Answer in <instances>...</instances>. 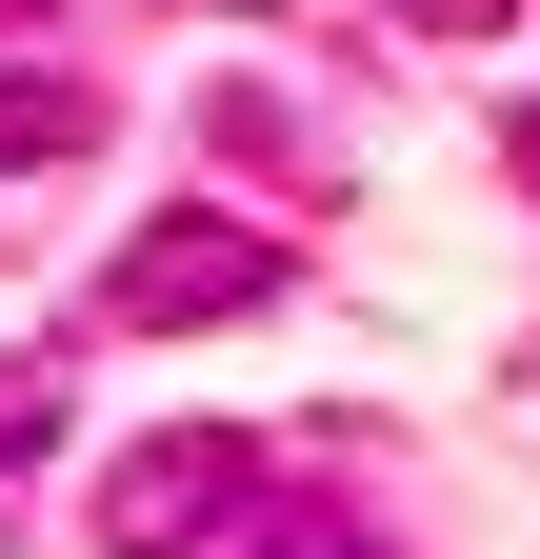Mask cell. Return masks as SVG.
<instances>
[{
  "label": "cell",
  "instance_id": "obj_1",
  "mask_svg": "<svg viewBox=\"0 0 540 559\" xmlns=\"http://www.w3.org/2000/svg\"><path fill=\"white\" fill-rule=\"evenodd\" d=\"M260 300H281V240H260V221H200V200H180V221H141V240H120V280H101V320H141V340H180V320H260Z\"/></svg>",
  "mask_w": 540,
  "mask_h": 559
},
{
  "label": "cell",
  "instance_id": "obj_2",
  "mask_svg": "<svg viewBox=\"0 0 540 559\" xmlns=\"http://www.w3.org/2000/svg\"><path fill=\"white\" fill-rule=\"evenodd\" d=\"M240 500H260V440L180 419V440H141V460L101 479V559H200V539H221Z\"/></svg>",
  "mask_w": 540,
  "mask_h": 559
},
{
  "label": "cell",
  "instance_id": "obj_3",
  "mask_svg": "<svg viewBox=\"0 0 540 559\" xmlns=\"http://www.w3.org/2000/svg\"><path fill=\"white\" fill-rule=\"evenodd\" d=\"M81 140H101V100H81V81H0V180L81 160Z\"/></svg>",
  "mask_w": 540,
  "mask_h": 559
},
{
  "label": "cell",
  "instance_id": "obj_4",
  "mask_svg": "<svg viewBox=\"0 0 540 559\" xmlns=\"http://www.w3.org/2000/svg\"><path fill=\"white\" fill-rule=\"evenodd\" d=\"M60 440V360H0V460H40Z\"/></svg>",
  "mask_w": 540,
  "mask_h": 559
},
{
  "label": "cell",
  "instance_id": "obj_5",
  "mask_svg": "<svg viewBox=\"0 0 540 559\" xmlns=\"http://www.w3.org/2000/svg\"><path fill=\"white\" fill-rule=\"evenodd\" d=\"M260 559H380V520H341V500H301V520H260Z\"/></svg>",
  "mask_w": 540,
  "mask_h": 559
},
{
  "label": "cell",
  "instance_id": "obj_6",
  "mask_svg": "<svg viewBox=\"0 0 540 559\" xmlns=\"http://www.w3.org/2000/svg\"><path fill=\"white\" fill-rule=\"evenodd\" d=\"M380 21H400V40H501L520 0H380Z\"/></svg>",
  "mask_w": 540,
  "mask_h": 559
},
{
  "label": "cell",
  "instance_id": "obj_7",
  "mask_svg": "<svg viewBox=\"0 0 540 559\" xmlns=\"http://www.w3.org/2000/svg\"><path fill=\"white\" fill-rule=\"evenodd\" d=\"M520 200H540V100H520Z\"/></svg>",
  "mask_w": 540,
  "mask_h": 559
}]
</instances>
